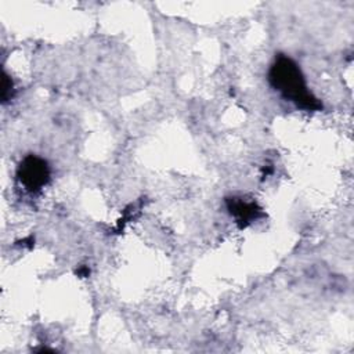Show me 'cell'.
I'll use <instances>...</instances> for the list:
<instances>
[{
	"label": "cell",
	"mask_w": 354,
	"mask_h": 354,
	"mask_svg": "<svg viewBox=\"0 0 354 354\" xmlns=\"http://www.w3.org/2000/svg\"><path fill=\"white\" fill-rule=\"evenodd\" d=\"M48 163L36 155H26L17 167V178L29 192H37L50 181Z\"/></svg>",
	"instance_id": "2"
},
{
	"label": "cell",
	"mask_w": 354,
	"mask_h": 354,
	"mask_svg": "<svg viewBox=\"0 0 354 354\" xmlns=\"http://www.w3.org/2000/svg\"><path fill=\"white\" fill-rule=\"evenodd\" d=\"M14 82L12 79L4 72L3 73V91H1V98H3V104H6L7 101H10L14 95Z\"/></svg>",
	"instance_id": "4"
},
{
	"label": "cell",
	"mask_w": 354,
	"mask_h": 354,
	"mask_svg": "<svg viewBox=\"0 0 354 354\" xmlns=\"http://www.w3.org/2000/svg\"><path fill=\"white\" fill-rule=\"evenodd\" d=\"M228 213L235 218V223L242 228L264 216L263 209L254 201H246L241 196L225 198Z\"/></svg>",
	"instance_id": "3"
},
{
	"label": "cell",
	"mask_w": 354,
	"mask_h": 354,
	"mask_svg": "<svg viewBox=\"0 0 354 354\" xmlns=\"http://www.w3.org/2000/svg\"><path fill=\"white\" fill-rule=\"evenodd\" d=\"M268 82L285 100L304 111H321V101L308 90L299 65L288 55L278 54L268 71Z\"/></svg>",
	"instance_id": "1"
},
{
	"label": "cell",
	"mask_w": 354,
	"mask_h": 354,
	"mask_svg": "<svg viewBox=\"0 0 354 354\" xmlns=\"http://www.w3.org/2000/svg\"><path fill=\"white\" fill-rule=\"evenodd\" d=\"M90 274V270L87 268V267H80L79 270H77V275L79 277H87Z\"/></svg>",
	"instance_id": "5"
}]
</instances>
